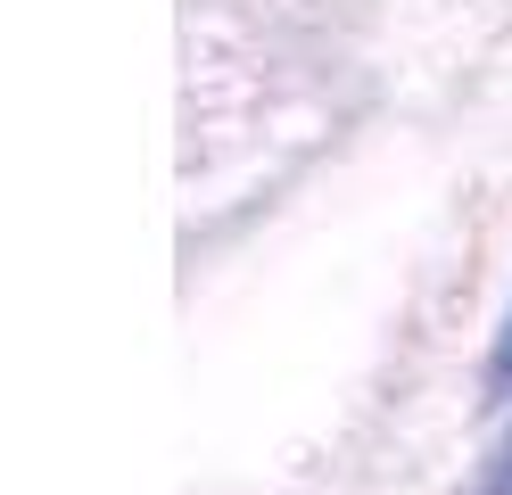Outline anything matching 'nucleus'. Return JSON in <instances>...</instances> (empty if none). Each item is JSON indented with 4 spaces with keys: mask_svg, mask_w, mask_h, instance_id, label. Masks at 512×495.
Wrapping results in <instances>:
<instances>
[{
    "mask_svg": "<svg viewBox=\"0 0 512 495\" xmlns=\"http://www.w3.org/2000/svg\"><path fill=\"white\" fill-rule=\"evenodd\" d=\"M504 363H512V339H504Z\"/></svg>",
    "mask_w": 512,
    "mask_h": 495,
    "instance_id": "1",
    "label": "nucleus"
}]
</instances>
